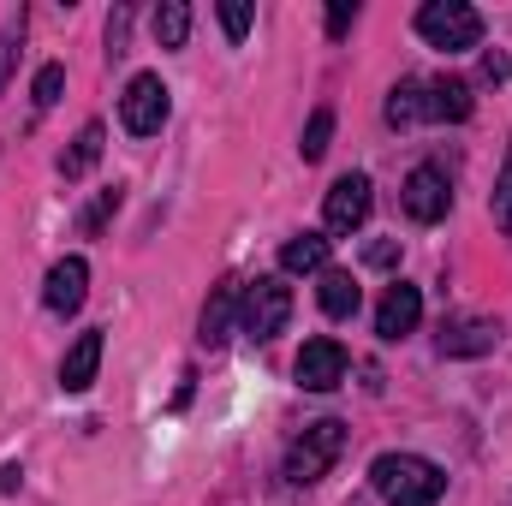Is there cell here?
<instances>
[{
	"mask_svg": "<svg viewBox=\"0 0 512 506\" xmlns=\"http://www.w3.org/2000/svg\"><path fill=\"white\" fill-rule=\"evenodd\" d=\"M370 489L387 506H435L447 495V471L423 453H382L370 465Z\"/></svg>",
	"mask_w": 512,
	"mask_h": 506,
	"instance_id": "6da1fadb",
	"label": "cell"
},
{
	"mask_svg": "<svg viewBox=\"0 0 512 506\" xmlns=\"http://www.w3.org/2000/svg\"><path fill=\"white\" fill-rule=\"evenodd\" d=\"M340 453H346V423H340V417L310 423V429L286 447V483H292V489L322 483V477L334 471V459H340Z\"/></svg>",
	"mask_w": 512,
	"mask_h": 506,
	"instance_id": "7a4b0ae2",
	"label": "cell"
},
{
	"mask_svg": "<svg viewBox=\"0 0 512 506\" xmlns=\"http://www.w3.org/2000/svg\"><path fill=\"white\" fill-rule=\"evenodd\" d=\"M286 322H292V286L280 274H256L239 298V334L268 346L274 334H286Z\"/></svg>",
	"mask_w": 512,
	"mask_h": 506,
	"instance_id": "3957f363",
	"label": "cell"
},
{
	"mask_svg": "<svg viewBox=\"0 0 512 506\" xmlns=\"http://www.w3.org/2000/svg\"><path fill=\"white\" fill-rule=\"evenodd\" d=\"M417 36L441 54H471L483 42V12L465 0H429V6H417Z\"/></svg>",
	"mask_w": 512,
	"mask_h": 506,
	"instance_id": "277c9868",
	"label": "cell"
},
{
	"mask_svg": "<svg viewBox=\"0 0 512 506\" xmlns=\"http://www.w3.org/2000/svg\"><path fill=\"white\" fill-rule=\"evenodd\" d=\"M167 114H173V102H167L161 72H137L126 84V96H120V126L131 137H155V131L167 126Z\"/></svg>",
	"mask_w": 512,
	"mask_h": 506,
	"instance_id": "5b68a950",
	"label": "cell"
},
{
	"mask_svg": "<svg viewBox=\"0 0 512 506\" xmlns=\"http://www.w3.org/2000/svg\"><path fill=\"white\" fill-rule=\"evenodd\" d=\"M399 203H405V215H411L417 227H435V221H447V209H453V185H447V173H441L435 161H423V167L405 173Z\"/></svg>",
	"mask_w": 512,
	"mask_h": 506,
	"instance_id": "8992f818",
	"label": "cell"
},
{
	"mask_svg": "<svg viewBox=\"0 0 512 506\" xmlns=\"http://www.w3.org/2000/svg\"><path fill=\"white\" fill-rule=\"evenodd\" d=\"M370 203H376V185L364 179V173H346V179H334L328 185V203H322V221H328V233H358L364 221H370Z\"/></svg>",
	"mask_w": 512,
	"mask_h": 506,
	"instance_id": "52a82bcc",
	"label": "cell"
},
{
	"mask_svg": "<svg viewBox=\"0 0 512 506\" xmlns=\"http://www.w3.org/2000/svg\"><path fill=\"white\" fill-rule=\"evenodd\" d=\"M292 376L304 393H334L340 381H346V346L340 340H304V352H298V364H292Z\"/></svg>",
	"mask_w": 512,
	"mask_h": 506,
	"instance_id": "ba28073f",
	"label": "cell"
},
{
	"mask_svg": "<svg viewBox=\"0 0 512 506\" xmlns=\"http://www.w3.org/2000/svg\"><path fill=\"white\" fill-rule=\"evenodd\" d=\"M417 322H423V292L411 280H393L382 292V304H376V334L382 340H405V334H417Z\"/></svg>",
	"mask_w": 512,
	"mask_h": 506,
	"instance_id": "9c48e42d",
	"label": "cell"
},
{
	"mask_svg": "<svg viewBox=\"0 0 512 506\" xmlns=\"http://www.w3.org/2000/svg\"><path fill=\"white\" fill-rule=\"evenodd\" d=\"M84 292H90V262H84V256H60V262L48 268L42 304H48L54 316H72V310L84 304Z\"/></svg>",
	"mask_w": 512,
	"mask_h": 506,
	"instance_id": "30bf717a",
	"label": "cell"
},
{
	"mask_svg": "<svg viewBox=\"0 0 512 506\" xmlns=\"http://www.w3.org/2000/svg\"><path fill=\"white\" fill-rule=\"evenodd\" d=\"M239 298H245V286H239V280H221V286L209 292V304H203V322H197V340H203L209 352H221V346L233 340V322H239Z\"/></svg>",
	"mask_w": 512,
	"mask_h": 506,
	"instance_id": "8fae6325",
	"label": "cell"
},
{
	"mask_svg": "<svg viewBox=\"0 0 512 506\" xmlns=\"http://www.w3.org/2000/svg\"><path fill=\"white\" fill-rule=\"evenodd\" d=\"M96 370H102V328H84L60 358V393H90Z\"/></svg>",
	"mask_w": 512,
	"mask_h": 506,
	"instance_id": "7c38bea8",
	"label": "cell"
},
{
	"mask_svg": "<svg viewBox=\"0 0 512 506\" xmlns=\"http://www.w3.org/2000/svg\"><path fill=\"white\" fill-rule=\"evenodd\" d=\"M495 346H501V322L471 316V322L441 328V358H483V352H495Z\"/></svg>",
	"mask_w": 512,
	"mask_h": 506,
	"instance_id": "4fadbf2b",
	"label": "cell"
},
{
	"mask_svg": "<svg viewBox=\"0 0 512 506\" xmlns=\"http://www.w3.org/2000/svg\"><path fill=\"white\" fill-rule=\"evenodd\" d=\"M471 108H477V96H471L465 78H435V84H429V120L459 126V120H471Z\"/></svg>",
	"mask_w": 512,
	"mask_h": 506,
	"instance_id": "5bb4252c",
	"label": "cell"
},
{
	"mask_svg": "<svg viewBox=\"0 0 512 506\" xmlns=\"http://www.w3.org/2000/svg\"><path fill=\"white\" fill-rule=\"evenodd\" d=\"M316 298H322V310H328L334 322H346V316H358V304H364V286H358L346 268H322V286H316Z\"/></svg>",
	"mask_w": 512,
	"mask_h": 506,
	"instance_id": "9a60e30c",
	"label": "cell"
},
{
	"mask_svg": "<svg viewBox=\"0 0 512 506\" xmlns=\"http://www.w3.org/2000/svg\"><path fill=\"white\" fill-rule=\"evenodd\" d=\"M382 114H387V126H417V120H429V84H417V78L393 84Z\"/></svg>",
	"mask_w": 512,
	"mask_h": 506,
	"instance_id": "2e32d148",
	"label": "cell"
},
{
	"mask_svg": "<svg viewBox=\"0 0 512 506\" xmlns=\"http://www.w3.org/2000/svg\"><path fill=\"white\" fill-rule=\"evenodd\" d=\"M328 268V239L322 233H298L280 245V274H322Z\"/></svg>",
	"mask_w": 512,
	"mask_h": 506,
	"instance_id": "e0dca14e",
	"label": "cell"
},
{
	"mask_svg": "<svg viewBox=\"0 0 512 506\" xmlns=\"http://www.w3.org/2000/svg\"><path fill=\"white\" fill-rule=\"evenodd\" d=\"M102 143H108V131H102V120H90V126L72 137V149L60 155V173H66V179H84V173L102 161Z\"/></svg>",
	"mask_w": 512,
	"mask_h": 506,
	"instance_id": "ac0fdd59",
	"label": "cell"
},
{
	"mask_svg": "<svg viewBox=\"0 0 512 506\" xmlns=\"http://www.w3.org/2000/svg\"><path fill=\"white\" fill-rule=\"evenodd\" d=\"M185 36H191V6H185V0L155 6V42H161V48H185Z\"/></svg>",
	"mask_w": 512,
	"mask_h": 506,
	"instance_id": "d6986e66",
	"label": "cell"
},
{
	"mask_svg": "<svg viewBox=\"0 0 512 506\" xmlns=\"http://www.w3.org/2000/svg\"><path fill=\"white\" fill-rule=\"evenodd\" d=\"M328 143H334V108H316V114L304 120L298 155H304V161H322V155H328Z\"/></svg>",
	"mask_w": 512,
	"mask_h": 506,
	"instance_id": "ffe728a7",
	"label": "cell"
},
{
	"mask_svg": "<svg viewBox=\"0 0 512 506\" xmlns=\"http://www.w3.org/2000/svg\"><path fill=\"white\" fill-rule=\"evenodd\" d=\"M30 96H36V108H54V102L66 96V66H60V60H48V66L36 72V84H30Z\"/></svg>",
	"mask_w": 512,
	"mask_h": 506,
	"instance_id": "44dd1931",
	"label": "cell"
},
{
	"mask_svg": "<svg viewBox=\"0 0 512 506\" xmlns=\"http://www.w3.org/2000/svg\"><path fill=\"white\" fill-rule=\"evenodd\" d=\"M489 215H495V227L512 239V155L507 167H501V179H495V197H489Z\"/></svg>",
	"mask_w": 512,
	"mask_h": 506,
	"instance_id": "7402d4cb",
	"label": "cell"
},
{
	"mask_svg": "<svg viewBox=\"0 0 512 506\" xmlns=\"http://www.w3.org/2000/svg\"><path fill=\"white\" fill-rule=\"evenodd\" d=\"M215 12H221V30H227V42H245V36H251V6H245V0H221V6H215Z\"/></svg>",
	"mask_w": 512,
	"mask_h": 506,
	"instance_id": "603a6c76",
	"label": "cell"
},
{
	"mask_svg": "<svg viewBox=\"0 0 512 506\" xmlns=\"http://www.w3.org/2000/svg\"><path fill=\"white\" fill-rule=\"evenodd\" d=\"M114 209H120V185H108V191H102V197H96V203L84 209V233H102Z\"/></svg>",
	"mask_w": 512,
	"mask_h": 506,
	"instance_id": "cb8c5ba5",
	"label": "cell"
},
{
	"mask_svg": "<svg viewBox=\"0 0 512 506\" xmlns=\"http://www.w3.org/2000/svg\"><path fill=\"white\" fill-rule=\"evenodd\" d=\"M18 36H24V18H12L0 30V96H6V78H12V60H18Z\"/></svg>",
	"mask_w": 512,
	"mask_h": 506,
	"instance_id": "d4e9b609",
	"label": "cell"
},
{
	"mask_svg": "<svg viewBox=\"0 0 512 506\" xmlns=\"http://www.w3.org/2000/svg\"><path fill=\"white\" fill-rule=\"evenodd\" d=\"M126 30H131V12L126 6H114V12H108V60L126 54Z\"/></svg>",
	"mask_w": 512,
	"mask_h": 506,
	"instance_id": "484cf974",
	"label": "cell"
},
{
	"mask_svg": "<svg viewBox=\"0 0 512 506\" xmlns=\"http://www.w3.org/2000/svg\"><path fill=\"white\" fill-rule=\"evenodd\" d=\"M352 24H358V6H352V0H334V6H328V36L340 42Z\"/></svg>",
	"mask_w": 512,
	"mask_h": 506,
	"instance_id": "4316f807",
	"label": "cell"
},
{
	"mask_svg": "<svg viewBox=\"0 0 512 506\" xmlns=\"http://www.w3.org/2000/svg\"><path fill=\"white\" fill-rule=\"evenodd\" d=\"M364 262H370V268H399V239H376V245L364 251Z\"/></svg>",
	"mask_w": 512,
	"mask_h": 506,
	"instance_id": "83f0119b",
	"label": "cell"
},
{
	"mask_svg": "<svg viewBox=\"0 0 512 506\" xmlns=\"http://www.w3.org/2000/svg\"><path fill=\"white\" fill-rule=\"evenodd\" d=\"M483 72H489V78H512V60H507V54H489V60H483Z\"/></svg>",
	"mask_w": 512,
	"mask_h": 506,
	"instance_id": "f1b7e54d",
	"label": "cell"
},
{
	"mask_svg": "<svg viewBox=\"0 0 512 506\" xmlns=\"http://www.w3.org/2000/svg\"><path fill=\"white\" fill-rule=\"evenodd\" d=\"M18 477H24L18 465H0V495H12V489H18Z\"/></svg>",
	"mask_w": 512,
	"mask_h": 506,
	"instance_id": "f546056e",
	"label": "cell"
}]
</instances>
